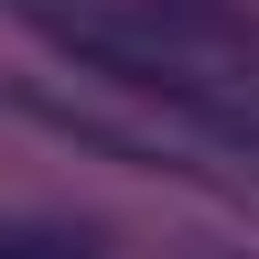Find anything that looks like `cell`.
<instances>
[{
	"label": "cell",
	"instance_id": "cell-1",
	"mask_svg": "<svg viewBox=\"0 0 259 259\" xmlns=\"http://www.w3.org/2000/svg\"><path fill=\"white\" fill-rule=\"evenodd\" d=\"M0 259H97L76 227H0Z\"/></svg>",
	"mask_w": 259,
	"mask_h": 259
}]
</instances>
